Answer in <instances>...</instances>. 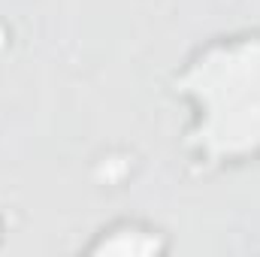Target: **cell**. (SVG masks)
<instances>
[{
    "mask_svg": "<svg viewBox=\"0 0 260 257\" xmlns=\"http://www.w3.org/2000/svg\"><path fill=\"white\" fill-rule=\"evenodd\" d=\"M188 109L182 154L197 176L260 164V27L200 43L170 82Z\"/></svg>",
    "mask_w": 260,
    "mask_h": 257,
    "instance_id": "obj_1",
    "label": "cell"
},
{
    "mask_svg": "<svg viewBox=\"0 0 260 257\" xmlns=\"http://www.w3.org/2000/svg\"><path fill=\"white\" fill-rule=\"evenodd\" d=\"M85 251L94 257H157L170 251V233L151 221L121 218L100 227Z\"/></svg>",
    "mask_w": 260,
    "mask_h": 257,
    "instance_id": "obj_2",
    "label": "cell"
},
{
    "mask_svg": "<svg viewBox=\"0 0 260 257\" xmlns=\"http://www.w3.org/2000/svg\"><path fill=\"white\" fill-rule=\"evenodd\" d=\"M3 239H6V224H3V218H0V245H3Z\"/></svg>",
    "mask_w": 260,
    "mask_h": 257,
    "instance_id": "obj_3",
    "label": "cell"
}]
</instances>
